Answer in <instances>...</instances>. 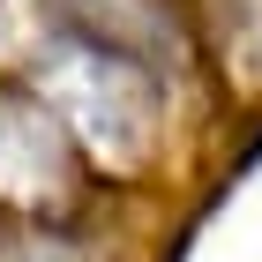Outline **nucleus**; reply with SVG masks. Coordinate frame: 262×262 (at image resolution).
<instances>
[{
  "label": "nucleus",
  "instance_id": "f257e3e1",
  "mask_svg": "<svg viewBox=\"0 0 262 262\" xmlns=\"http://www.w3.org/2000/svg\"><path fill=\"white\" fill-rule=\"evenodd\" d=\"M15 53L30 68V90L68 120L90 165H105V172L150 165L165 127V75L142 53L98 38L68 0H30V38Z\"/></svg>",
  "mask_w": 262,
  "mask_h": 262
},
{
  "label": "nucleus",
  "instance_id": "f03ea898",
  "mask_svg": "<svg viewBox=\"0 0 262 262\" xmlns=\"http://www.w3.org/2000/svg\"><path fill=\"white\" fill-rule=\"evenodd\" d=\"M82 142L38 90H0V217L53 225L82 202Z\"/></svg>",
  "mask_w": 262,
  "mask_h": 262
},
{
  "label": "nucleus",
  "instance_id": "7ed1b4c3",
  "mask_svg": "<svg viewBox=\"0 0 262 262\" xmlns=\"http://www.w3.org/2000/svg\"><path fill=\"white\" fill-rule=\"evenodd\" d=\"M210 45L232 82H262V0H210Z\"/></svg>",
  "mask_w": 262,
  "mask_h": 262
},
{
  "label": "nucleus",
  "instance_id": "20e7f679",
  "mask_svg": "<svg viewBox=\"0 0 262 262\" xmlns=\"http://www.w3.org/2000/svg\"><path fill=\"white\" fill-rule=\"evenodd\" d=\"M0 262H82V255L53 225H15V232H0Z\"/></svg>",
  "mask_w": 262,
  "mask_h": 262
}]
</instances>
